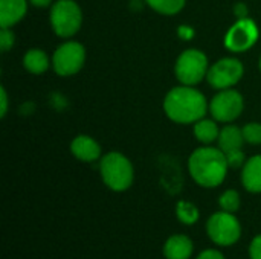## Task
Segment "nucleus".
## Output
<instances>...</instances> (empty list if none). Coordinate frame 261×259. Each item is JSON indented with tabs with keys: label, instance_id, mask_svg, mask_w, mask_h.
Instances as JSON below:
<instances>
[{
	"label": "nucleus",
	"instance_id": "5",
	"mask_svg": "<svg viewBox=\"0 0 261 259\" xmlns=\"http://www.w3.org/2000/svg\"><path fill=\"white\" fill-rule=\"evenodd\" d=\"M83 23L81 8L73 0H58L50 9V24L58 37L67 38L75 35Z\"/></svg>",
	"mask_w": 261,
	"mask_h": 259
},
{
	"label": "nucleus",
	"instance_id": "4",
	"mask_svg": "<svg viewBox=\"0 0 261 259\" xmlns=\"http://www.w3.org/2000/svg\"><path fill=\"white\" fill-rule=\"evenodd\" d=\"M206 234L214 244L220 247H229L239 243L242 237V224L234 214L219 211L208 218Z\"/></svg>",
	"mask_w": 261,
	"mask_h": 259
},
{
	"label": "nucleus",
	"instance_id": "10",
	"mask_svg": "<svg viewBox=\"0 0 261 259\" xmlns=\"http://www.w3.org/2000/svg\"><path fill=\"white\" fill-rule=\"evenodd\" d=\"M258 40V27L251 18H240L226 34L225 46L231 52H245Z\"/></svg>",
	"mask_w": 261,
	"mask_h": 259
},
{
	"label": "nucleus",
	"instance_id": "21",
	"mask_svg": "<svg viewBox=\"0 0 261 259\" xmlns=\"http://www.w3.org/2000/svg\"><path fill=\"white\" fill-rule=\"evenodd\" d=\"M243 137L245 142L252 143V145H260L261 143V124L258 122H249L243 128Z\"/></svg>",
	"mask_w": 261,
	"mask_h": 259
},
{
	"label": "nucleus",
	"instance_id": "13",
	"mask_svg": "<svg viewBox=\"0 0 261 259\" xmlns=\"http://www.w3.org/2000/svg\"><path fill=\"white\" fill-rule=\"evenodd\" d=\"M28 11L26 0H0V26L11 27L20 21Z\"/></svg>",
	"mask_w": 261,
	"mask_h": 259
},
{
	"label": "nucleus",
	"instance_id": "22",
	"mask_svg": "<svg viewBox=\"0 0 261 259\" xmlns=\"http://www.w3.org/2000/svg\"><path fill=\"white\" fill-rule=\"evenodd\" d=\"M225 156H226L229 168H240V166L245 165V153H243L242 148L228 151V153H225Z\"/></svg>",
	"mask_w": 261,
	"mask_h": 259
},
{
	"label": "nucleus",
	"instance_id": "14",
	"mask_svg": "<svg viewBox=\"0 0 261 259\" xmlns=\"http://www.w3.org/2000/svg\"><path fill=\"white\" fill-rule=\"evenodd\" d=\"M242 185L252 194L261 192V156H254L243 165Z\"/></svg>",
	"mask_w": 261,
	"mask_h": 259
},
{
	"label": "nucleus",
	"instance_id": "2",
	"mask_svg": "<svg viewBox=\"0 0 261 259\" xmlns=\"http://www.w3.org/2000/svg\"><path fill=\"white\" fill-rule=\"evenodd\" d=\"M164 110L167 116L177 124H193L206 114L208 104L199 90L190 85H182L174 87L167 93Z\"/></svg>",
	"mask_w": 261,
	"mask_h": 259
},
{
	"label": "nucleus",
	"instance_id": "8",
	"mask_svg": "<svg viewBox=\"0 0 261 259\" xmlns=\"http://www.w3.org/2000/svg\"><path fill=\"white\" fill-rule=\"evenodd\" d=\"M243 76V64L237 58H222L214 63L206 73L208 82L217 90H226L236 85Z\"/></svg>",
	"mask_w": 261,
	"mask_h": 259
},
{
	"label": "nucleus",
	"instance_id": "20",
	"mask_svg": "<svg viewBox=\"0 0 261 259\" xmlns=\"http://www.w3.org/2000/svg\"><path fill=\"white\" fill-rule=\"evenodd\" d=\"M240 194L234 189H228L225 191L220 197H219V206L222 211L225 212H231V214H236L239 209H240Z\"/></svg>",
	"mask_w": 261,
	"mask_h": 259
},
{
	"label": "nucleus",
	"instance_id": "25",
	"mask_svg": "<svg viewBox=\"0 0 261 259\" xmlns=\"http://www.w3.org/2000/svg\"><path fill=\"white\" fill-rule=\"evenodd\" d=\"M196 259H226V258H225V255H223L222 252H219V250H216V249H206V250L200 252Z\"/></svg>",
	"mask_w": 261,
	"mask_h": 259
},
{
	"label": "nucleus",
	"instance_id": "24",
	"mask_svg": "<svg viewBox=\"0 0 261 259\" xmlns=\"http://www.w3.org/2000/svg\"><path fill=\"white\" fill-rule=\"evenodd\" d=\"M249 258L261 259V235H257L249 244Z\"/></svg>",
	"mask_w": 261,
	"mask_h": 259
},
{
	"label": "nucleus",
	"instance_id": "15",
	"mask_svg": "<svg viewBox=\"0 0 261 259\" xmlns=\"http://www.w3.org/2000/svg\"><path fill=\"white\" fill-rule=\"evenodd\" d=\"M243 142H245L243 130H240L236 125H226L219 134V148L223 153L240 150L243 147Z\"/></svg>",
	"mask_w": 261,
	"mask_h": 259
},
{
	"label": "nucleus",
	"instance_id": "16",
	"mask_svg": "<svg viewBox=\"0 0 261 259\" xmlns=\"http://www.w3.org/2000/svg\"><path fill=\"white\" fill-rule=\"evenodd\" d=\"M23 66L28 72L34 75H40L47 70L49 58L41 49H29L23 56Z\"/></svg>",
	"mask_w": 261,
	"mask_h": 259
},
{
	"label": "nucleus",
	"instance_id": "27",
	"mask_svg": "<svg viewBox=\"0 0 261 259\" xmlns=\"http://www.w3.org/2000/svg\"><path fill=\"white\" fill-rule=\"evenodd\" d=\"M34 6H38V8H46L52 3V0H29Z\"/></svg>",
	"mask_w": 261,
	"mask_h": 259
},
{
	"label": "nucleus",
	"instance_id": "19",
	"mask_svg": "<svg viewBox=\"0 0 261 259\" xmlns=\"http://www.w3.org/2000/svg\"><path fill=\"white\" fill-rule=\"evenodd\" d=\"M145 2L154 11L165 15H174L185 6V0H145Z\"/></svg>",
	"mask_w": 261,
	"mask_h": 259
},
{
	"label": "nucleus",
	"instance_id": "18",
	"mask_svg": "<svg viewBox=\"0 0 261 259\" xmlns=\"http://www.w3.org/2000/svg\"><path fill=\"white\" fill-rule=\"evenodd\" d=\"M176 215H177V220L182 223V224H194L197 223L199 217H200V212L197 209L196 205H193L191 202H185V200H180L176 206Z\"/></svg>",
	"mask_w": 261,
	"mask_h": 259
},
{
	"label": "nucleus",
	"instance_id": "3",
	"mask_svg": "<svg viewBox=\"0 0 261 259\" xmlns=\"http://www.w3.org/2000/svg\"><path fill=\"white\" fill-rule=\"evenodd\" d=\"M99 171L106 186L115 192L128 189L135 179L132 162L121 153H109L99 162Z\"/></svg>",
	"mask_w": 261,
	"mask_h": 259
},
{
	"label": "nucleus",
	"instance_id": "12",
	"mask_svg": "<svg viewBox=\"0 0 261 259\" xmlns=\"http://www.w3.org/2000/svg\"><path fill=\"white\" fill-rule=\"evenodd\" d=\"M72 154L81 162H95L101 156V147L96 140L89 136L80 134L70 143Z\"/></svg>",
	"mask_w": 261,
	"mask_h": 259
},
{
	"label": "nucleus",
	"instance_id": "23",
	"mask_svg": "<svg viewBox=\"0 0 261 259\" xmlns=\"http://www.w3.org/2000/svg\"><path fill=\"white\" fill-rule=\"evenodd\" d=\"M14 44V34L12 31H9V27H2L0 32V47L2 52H8Z\"/></svg>",
	"mask_w": 261,
	"mask_h": 259
},
{
	"label": "nucleus",
	"instance_id": "1",
	"mask_svg": "<svg viewBox=\"0 0 261 259\" xmlns=\"http://www.w3.org/2000/svg\"><path fill=\"white\" fill-rule=\"evenodd\" d=\"M228 160L220 148H197L188 160V169L193 180L203 188H217L223 183L228 172Z\"/></svg>",
	"mask_w": 261,
	"mask_h": 259
},
{
	"label": "nucleus",
	"instance_id": "11",
	"mask_svg": "<svg viewBox=\"0 0 261 259\" xmlns=\"http://www.w3.org/2000/svg\"><path fill=\"white\" fill-rule=\"evenodd\" d=\"M194 252V244L188 235H171L164 244L165 259H190Z\"/></svg>",
	"mask_w": 261,
	"mask_h": 259
},
{
	"label": "nucleus",
	"instance_id": "28",
	"mask_svg": "<svg viewBox=\"0 0 261 259\" xmlns=\"http://www.w3.org/2000/svg\"><path fill=\"white\" fill-rule=\"evenodd\" d=\"M260 69H261V58H260Z\"/></svg>",
	"mask_w": 261,
	"mask_h": 259
},
{
	"label": "nucleus",
	"instance_id": "7",
	"mask_svg": "<svg viewBox=\"0 0 261 259\" xmlns=\"http://www.w3.org/2000/svg\"><path fill=\"white\" fill-rule=\"evenodd\" d=\"M86 60V49L78 41H67L54 52L52 64L60 76H70L81 70Z\"/></svg>",
	"mask_w": 261,
	"mask_h": 259
},
{
	"label": "nucleus",
	"instance_id": "17",
	"mask_svg": "<svg viewBox=\"0 0 261 259\" xmlns=\"http://www.w3.org/2000/svg\"><path fill=\"white\" fill-rule=\"evenodd\" d=\"M219 134H220V130L217 124L211 119H200L194 125V136L202 143L214 142L216 139H219Z\"/></svg>",
	"mask_w": 261,
	"mask_h": 259
},
{
	"label": "nucleus",
	"instance_id": "9",
	"mask_svg": "<svg viewBox=\"0 0 261 259\" xmlns=\"http://www.w3.org/2000/svg\"><path fill=\"white\" fill-rule=\"evenodd\" d=\"M245 107L243 96L232 89L220 90L219 95H216L210 104V111L213 118L219 122H232L237 119Z\"/></svg>",
	"mask_w": 261,
	"mask_h": 259
},
{
	"label": "nucleus",
	"instance_id": "6",
	"mask_svg": "<svg viewBox=\"0 0 261 259\" xmlns=\"http://www.w3.org/2000/svg\"><path fill=\"white\" fill-rule=\"evenodd\" d=\"M174 70L184 85H196L208 73V58L197 49H188L179 55Z\"/></svg>",
	"mask_w": 261,
	"mask_h": 259
},
{
	"label": "nucleus",
	"instance_id": "26",
	"mask_svg": "<svg viewBox=\"0 0 261 259\" xmlns=\"http://www.w3.org/2000/svg\"><path fill=\"white\" fill-rule=\"evenodd\" d=\"M2 111H0V116L3 118L5 114H6V111H8V96H6V92H5V89L2 87Z\"/></svg>",
	"mask_w": 261,
	"mask_h": 259
}]
</instances>
